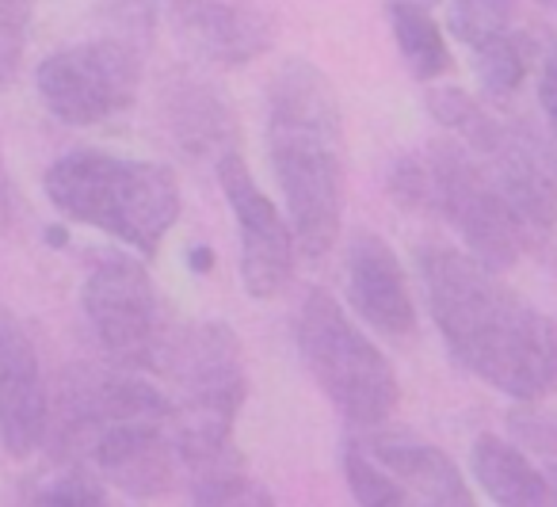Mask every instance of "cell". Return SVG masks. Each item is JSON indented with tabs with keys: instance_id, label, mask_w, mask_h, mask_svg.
<instances>
[{
	"instance_id": "13",
	"label": "cell",
	"mask_w": 557,
	"mask_h": 507,
	"mask_svg": "<svg viewBox=\"0 0 557 507\" xmlns=\"http://www.w3.org/2000/svg\"><path fill=\"white\" fill-rule=\"evenodd\" d=\"M348 301L363 324L382 336H409L417 329V306L401 260L371 230L356 233L348 245Z\"/></svg>"
},
{
	"instance_id": "22",
	"label": "cell",
	"mask_w": 557,
	"mask_h": 507,
	"mask_svg": "<svg viewBox=\"0 0 557 507\" xmlns=\"http://www.w3.org/2000/svg\"><path fill=\"white\" fill-rule=\"evenodd\" d=\"M519 0H450L447 4V32L462 47L478 50L481 42L511 32Z\"/></svg>"
},
{
	"instance_id": "32",
	"label": "cell",
	"mask_w": 557,
	"mask_h": 507,
	"mask_svg": "<svg viewBox=\"0 0 557 507\" xmlns=\"http://www.w3.org/2000/svg\"><path fill=\"white\" fill-rule=\"evenodd\" d=\"M424 4H428V0H424Z\"/></svg>"
},
{
	"instance_id": "7",
	"label": "cell",
	"mask_w": 557,
	"mask_h": 507,
	"mask_svg": "<svg viewBox=\"0 0 557 507\" xmlns=\"http://www.w3.org/2000/svg\"><path fill=\"white\" fill-rule=\"evenodd\" d=\"M424 157L432 172V210L455 225L466 252L493 271L516 268L531 245V233L496 191L485 164L462 141H435Z\"/></svg>"
},
{
	"instance_id": "20",
	"label": "cell",
	"mask_w": 557,
	"mask_h": 507,
	"mask_svg": "<svg viewBox=\"0 0 557 507\" xmlns=\"http://www.w3.org/2000/svg\"><path fill=\"white\" fill-rule=\"evenodd\" d=\"M539 62V47L527 32H504L496 39L481 42L473 50V70H478V81L493 100H508L523 88L531 65Z\"/></svg>"
},
{
	"instance_id": "12",
	"label": "cell",
	"mask_w": 557,
	"mask_h": 507,
	"mask_svg": "<svg viewBox=\"0 0 557 507\" xmlns=\"http://www.w3.org/2000/svg\"><path fill=\"white\" fill-rule=\"evenodd\" d=\"M50 393L27 329L0 313V443L12 458H27L47 443Z\"/></svg>"
},
{
	"instance_id": "21",
	"label": "cell",
	"mask_w": 557,
	"mask_h": 507,
	"mask_svg": "<svg viewBox=\"0 0 557 507\" xmlns=\"http://www.w3.org/2000/svg\"><path fill=\"white\" fill-rule=\"evenodd\" d=\"M344 477H348L351 496L363 507H394V504H409V489L367 450L363 443H348L344 446Z\"/></svg>"
},
{
	"instance_id": "27",
	"label": "cell",
	"mask_w": 557,
	"mask_h": 507,
	"mask_svg": "<svg viewBox=\"0 0 557 507\" xmlns=\"http://www.w3.org/2000/svg\"><path fill=\"white\" fill-rule=\"evenodd\" d=\"M539 108L546 119L549 146H557V39H546L539 50Z\"/></svg>"
},
{
	"instance_id": "1",
	"label": "cell",
	"mask_w": 557,
	"mask_h": 507,
	"mask_svg": "<svg viewBox=\"0 0 557 507\" xmlns=\"http://www.w3.org/2000/svg\"><path fill=\"white\" fill-rule=\"evenodd\" d=\"M432 321L458 367L511 400L557 389V321L500 283V271L450 245L420 248Z\"/></svg>"
},
{
	"instance_id": "26",
	"label": "cell",
	"mask_w": 557,
	"mask_h": 507,
	"mask_svg": "<svg viewBox=\"0 0 557 507\" xmlns=\"http://www.w3.org/2000/svg\"><path fill=\"white\" fill-rule=\"evenodd\" d=\"M35 499H42V504H103L108 489H103V477L96 469L73 466L70 473L54 477Z\"/></svg>"
},
{
	"instance_id": "25",
	"label": "cell",
	"mask_w": 557,
	"mask_h": 507,
	"mask_svg": "<svg viewBox=\"0 0 557 507\" xmlns=\"http://www.w3.org/2000/svg\"><path fill=\"white\" fill-rule=\"evenodd\" d=\"M511 435L539 454H557V416L542 412L539 400H516L508 416Z\"/></svg>"
},
{
	"instance_id": "16",
	"label": "cell",
	"mask_w": 557,
	"mask_h": 507,
	"mask_svg": "<svg viewBox=\"0 0 557 507\" xmlns=\"http://www.w3.org/2000/svg\"><path fill=\"white\" fill-rule=\"evenodd\" d=\"M363 446L409 489V496H420L428 504H473L470 484L458 473L450 454H443L428 438H417L409 431H379Z\"/></svg>"
},
{
	"instance_id": "9",
	"label": "cell",
	"mask_w": 557,
	"mask_h": 507,
	"mask_svg": "<svg viewBox=\"0 0 557 507\" xmlns=\"http://www.w3.org/2000/svg\"><path fill=\"white\" fill-rule=\"evenodd\" d=\"M214 172L240 233V283L252 298H275L287 290L290 275H295L298 240L290 218L278 214L275 202L260 191L237 149L225 153L214 164Z\"/></svg>"
},
{
	"instance_id": "30",
	"label": "cell",
	"mask_w": 557,
	"mask_h": 507,
	"mask_svg": "<svg viewBox=\"0 0 557 507\" xmlns=\"http://www.w3.org/2000/svg\"><path fill=\"white\" fill-rule=\"evenodd\" d=\"M539 4H546L549 12H557V0H539Z\"/></svg>"
},
{
	"instance_id": "15",
	"label": "cell",
	"mask_w": 557,
	"mask_h": 507,
	"mask_svg": "<svg viewBox=\"0 0 557 507\" xmlns=\"http://www.w3.org/2000/svg\"><path fill=\"white\" fill-rule=\"evenodd\" d=\"M161 123L187 161H222L237 149V123L214 85L176 73L161 88Z\"/></svg>"
},
{
	"instance_id": "6",
	"label": "cell",
	"mask_w": 557,
	"mask_h": 507,
	"mask_svg": "<svg viewBox=\"0 0 557 507\" xmlns=\"http://www.w3.org/2000/svg\"><path fill=\"white\" fill-rule=\"evenodd\" d=\"M176 400L141 378L131 367H88L77 362L58 378V393L50 397L47 443L54 458L70 466H85L96 435L123 420H172Z\"/></svg>"
},
{
	"instance_id": "14",
	"label": "cell",
	"mask_w": 557,
	"mask_h": 507,
	"mask_svg": "<svg viewBox=\"0 0 557 507\" xmlns=\"http://www.w3.org/2000/svg\"><path fill=\"white\" fill-rule=\"evenodd\" d=\"M496 191L508 199L531 237H549L557 230V172L549 157L531 141L527 131H511L496 149L478 157Z\"/></svg>"
},
{
	"instance_id": "2",
	"label": "cell",
	"mask_w": 557,
	"mask_h": 507,
	"mask_svg": "<svg viewBox=\"0 0 557 507\" xmlns=\"http://www.w3.org/2000/svg\"><path fill=\"white\" fill-rule=\"evenodd\" d=\"M268 157L306 260L333 252L344 225V119L333 81L290 58L268 85Z\"/></svg>"
},
{
	"instance_id": "24",
	"label": "cell",
	"mask_w": 557,
	"mask_h": 507,
	"mask_svg": "<svg viewBox=\"0 0 557 507\" xmlns=\"http://www.w3.org/2000/svg\"><path fill=\"white\" fill-rule=\"evenodd\" d=\"M191 499L207 507H225V504H271V496L245 473H222V477H207V481H191Z\"/></svg>"
},
{
	"instance_id": "17",
	"label": "cell",
	"mask_w": 557,
	"mask_h": 507,
	"mask_svg": "<svg viewBox=\"0 0 557 507\" xmlns=\"http://www.w3.org/2000/svg\"><path fill=\"white\" fill-rule=\"evenodd\" d=\"M470 469L493 504L542 507L554 499L549 477L539 473L534 461L500 435H478V443L470 450Z\"/></svg>"
},
{
	"instance_id": "18",
	"label": "cell",
	"mask_w": 557,
	"mask_h": 507,
	"mask_svg": "<svg viewBox=\"0 0 557 507\" xmlns=\"http://www.w3.org/2000/svg\"><path fill=\"white\" fill-rule=\"evenodd\" d=\"M389 27H394L397 50L417 81H440L450 73V50L443 39V27L432 20L424 0H389Z\"/></svg>"
},
{
	"instance_id": "19",
	"label": "cell",
	"mask_w": 557,
	"mask_h": 507,
	"mask_svg": "<svg viewBox=\"0 0 557 507\" xmlns=\"http://www.w3.org/2000/svg\"><path fill=\"white\" fill-rule=\"evenodd\" d=\"M428 111L432 119L450 134L455 141H462L473 157H485L488 149H496L504 138H508V126L485 111L470 92L455 85H443V88H432L428 92Z\"/></svg>"
},
{
	"instance_id": "3",
	"label": "cell",
	"mask_w": 557,
	"mask_h": 507,
	"mask_svg": "<svg viewBox=\"0 0 557 507\" xmlns=\"http://www.w3.org/2000/svg\"><path fill=\"white\" fill-rule=\"evenodd\" d=\"M58 214L123 240L138 256H153L180 218V184L164 164L131 157L77 153L58 157L42 176Z\"/></svg>"
},
{
	"instance_id": "10",
	"label": "cell",
	"mask_w": 557,
	"mask_h": 507,
	"mask_svg": "<svg viewBox=\"0 0 557 507\" xmlns=\"http://www.w3.org/2000/svg\"><path fill=\"white\" fill-rule=\"evenodd\" d=\"M85 466L126 496L153 499L176 489L184 461L172 443V420H123L96 435Z\"/></svg>"
},
{
	"instance_id": "29",
	"label": "cell",
	"mask_w": 557,
	"mask_h": 507,
	"mask_svg": "<svg viewBox=\"0 0 557 507\" xmlns=\"http://www.w3.org/2000/svg\"><path fill=\"white\" fill-rule=\"evenodd\" d=\"M191 260H195V271H207L210 263H214V256H210L207 248H195V252H191Z\"/></svg>"
},
{
	"instance_id": "23",
	"label": "cell",
	"mask_w": 557,
	"mask_h": 507,
	"mask_svg": "<svg viewBox=\"0 0 557 507\" xmlns=\"http://www.w3.org/2000/svg\"><path fill=\"white\" fill-rule=\"evenodd\" d=\"M32 12L35 0H0V92L16 85L20 77Z\"/></svg>"
},
{
	"instance_id": "11",
	"label": "cell",
	"mask_w": 557,
	"mask_h": 507,
	"mask_svg": "<svg viewBox=\"0 0 557 507\" xmlns=\"http://www.w3.org/2000/svg\"><path fill=\"white\" fill-rule=\"evenodd\" d=\"M169 16L187 50L222 70L256 62L275 42V20L260 0H169Z\"/></svg>"
},
{
	"instance_id": "5",
	"label": "cell",
	"mask_w": 557,
	"mask_h": 507,
	"mask_svg": "<svg viewBox=\"0 0 557 507\" xmlns=\"http://www.w3.org/2000/svg\"><path fill=\"white\" fill-rule=\"evenodd\" d=\"M81 301L96 344L111 362L141 374H164L180 324H172L146 263L119 252L100 256L88 271Z\"/></svg>"
},
{
	"instance_id": "8",
	"label": "cell",
	"mask_w": 557,
	"mask_h": 507,
	"mask_svg": "<svg viewBox=\"0 0 557 507\" xmlns=\"http://www.w3.org/2000/svg\"><path fill=\"white\" fill-rule=\"evenodd\" d=\"M141 58L146 50L115 35L77 42L42 58L35 70V88L58 123L100 126L134 108L141 88Z\"/></svg>"
},
{
	"instance_id": "4",
	"label": "cell",
	"mask_w": 557,
	"mask_h": 507,
	"mask_svg": "<svg viewBox=\"0 0 557 507\" xmlns=\"http://www.w3.org/2000/svg\"><path fill=\"white\" fill-rule=\"evenodd\" d=\"M302 362L329 400L359 428H379L397 408V374L371 336L325 290H310L295 313Z\"/></svg>"
},
{
	"instance_id": "31",
	"label": "cell",
	"mask_w": 557,
	"mask_h": 507,
	"mask_svg": "<svg viewBox=\"0 0 557 507\" xmlns=\"http://www.w3.org/2000/svg\"><path fill=\"white\" fill-rule=\"evenodd\" d=\"M554 499H557V469H554Z\"/></svg>"
},
{
	"instance_id": "28",
	"label": "cell",
	"mask_w": 557,
	"mask_h": 507,
	"mask_svg": "<svg viewBox=\"0 0 557 507\" xmlns=\"http://www.w3.org/2000/svg\"><path fill=\"white\" fill-rule=\"evenodd\" d=\"M16 222V191H12V176L4 169V153H0V237Z\"/></svg>"
}]
</instances>
